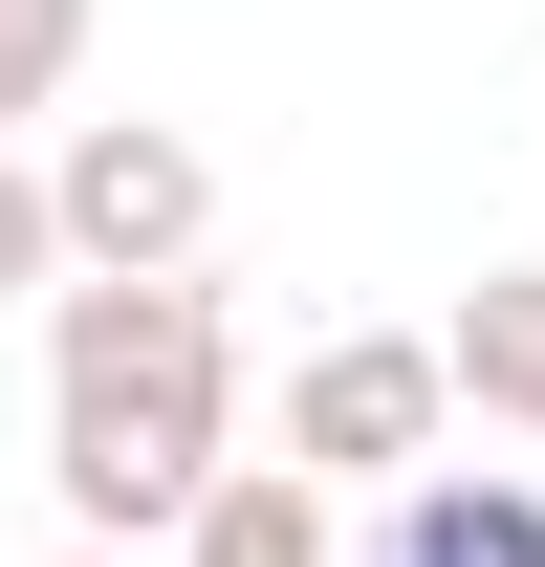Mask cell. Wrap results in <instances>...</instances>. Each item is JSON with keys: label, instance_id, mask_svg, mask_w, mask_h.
<instances>
[{"label": "cell", "instance_id": "1", "mask_svg": "<svg viewBox=\"0 0 545 567\" xmlns=\"http://www.w3.org/2000/svg\"><path fill=\"white\" fill-rule=\"evenodd\" d=\"M218 415H240V350H218L197 262H66L44 284V481H66L88 546H175L218 502Z\"/></svg>", "mask_w": 545, "mask_h": 567}, {"label": "cell", "instance_id": "2", "mask_svg": "<svg viewBox=\"0 0 545 567\" xmlns=\"http://www.w3.org/2000/svg\"><path fill=\"white\" fill-rule=\"evenodd\" d=\"M436 415H459V350L436 328H328V350L284 371V458L306 481H414Z\"/></svg>", "mask_w": 545, "mask_h": 567}, {"label": "cell", "instance_id": "3", "mask_svg": "<svg viewBox=\"0 0 545 567\" xmlns=\"http://www.w3.org/2000/svg\"><path fill=\"white\" fill-rule=\"evenodd\" d=\"M44 197H66V262H197L218 240V153L153 132V110H88V132L44 153Z\"/></svg>", "mask_w": 545, "mask_h": 567}, {"label": "cell", "instance_id": "4", "mask_svg": "<svg viewBox=\"0 0 545 567\" xmlns=\"http://www.w3.org/2000/svg\"><path fill=\"white\" fill-rule=\"evenodd\" d=\"M371 567H545V481L524 458H414L393 524H371Z\"/></svg>", "mask_w": 545, "mask_h": 567}, {"label": "cell", "instance_id": "5", "mask_svg": "<svg viewBox=\"0 0 545 567\" xmlns=\"http://www.w3.org/2000/svg\"><path fill=\"white\" fill-rule=\"evenodd\" d=\"M328 502H349V481H306V458H218V502L175 524V567H349Z\"/></svg>", "mask_w": 545, "mask_h": 567}, {"label": "cell", "instance_id": "6", "mask_svg": "<svg viewBox=\"0 0 545 567\" xmlns=\"http://www.w3.org/2000/svg\"><path fill=\"white\" fill-rule=\"evenodd\" d=\"M436 350H459V393H480V415H524V436H545V262H480Z\"/></svg>", "mask_w": 545, "mask_h": 567}, {"label": "cell", "instance_id": "7", "mask_svg": "<svg viewBox=\"0 0 545 567\" xmlns=\"http://www.w3.org/2000/svg\"><path fill=\"white\" fill-rule=\"evenodd\" d=\"M66 66H88V0H0V132L66 110Z\"/></svg>", "mask_w": 545, "mask_h": 567}, {"label": "cell", "instance_id": "8", "mask_svg": "<svg viewBox=\"0 0 545 567\" xmlns=\"http://www.w3.org/2000/svg\"><path fill=\"white\" fill-rule=\"evenodd\" d=\"M0 284H66V197H44L22 153H0Z\"/></svg>", "mask_w": 545, "mask_h": 567}, {"label": "cell", "instance_id": "9", "mask_svg": "<svg viewBox=\"0 0 545 567\" xmlns=\"http://www.w3.org/2000/svg\"><path fill=\"white\" fill-rule=\"evenodd\" d=\"M66 567H132V546H66Z\"/></svg>", "mask_w": 545, "mask_h": 567}]
</instances>
